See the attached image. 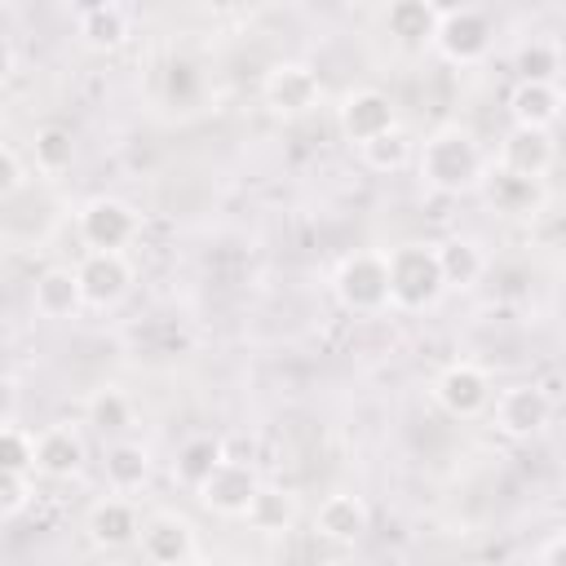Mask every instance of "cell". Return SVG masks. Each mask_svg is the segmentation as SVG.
<instances>
[{"mask_svg":"<svg viewBox=\"0 0 566 566\" xmlns=\"http://www.w3.org/2000/svg\"><path fill=\"white\" fill-rule=\"evenodd\" d=\"M416 168H420V181L438 195H464L473 186L486 181V168H482V146L469 128L460 124H442L424 137L420 155H416Z\"/></svg>","mask_w":566,"mask_h":566,"instance_id":"cell-1","label":"cell"},{"mask_svg":"<svg viewBox=\"0 0 566 566\" xmlns=\"http://www.w3.org/2000/svg\"><path fill=\"white\" fill-rule=\"evenodd\" d=\"M332 292L349 314H380L394 305L389 296V252H349L336 274H332Z\"/></svg>","mask_w":566,"mask_h":566,"instance_id":"cell-2","label":"cell"},{"mask_svg":"<svg viewBox=\"0 0 566 566\" xmlns=\"http://www.w3.org/2000/svg\"><path fill=\"white\" fill-rule=\"evenodd\" d=\"M447 292L433 243H402L389 252V296L398 310H424Z\"/></svg>","mask_w":566,"mask_h":566,"instance_id":"cell-3","label":"cell"},{"mask_svg":"<svg viewBox=\"0 0 566 566\" xmlns=\"http://www.w3.org/2000/svg\"><path fill=\"white\" fill-rule=\"evenodd\" d=\"M491 40H495L491 18L478 4H455V9H442L433 49L455 66H473V62H482L491 53Z\"/></svg>","mask_w":566,"mask_h":566,"instance_id":"cell-4","label":"cell"},{"mask_svg":"<svg viewBox=\"0 0 566 566\" xmlns=\"http://www.w3.org/2000/svg\"><path fill=\"white\" fill-rule=\"evenodd\" d=\"M142 230V217L133 203L115 199V195H97L80 208V239L88 243V252H124Z\"/></svg>","mask_w":566,"mask_h":566,"instance_id":"cell-5","label":"cell"},{"mask_svg":"<svg viewBox=\"0 0 566 566\" xmlns=\"http://www.w3.org/2000/svg\"><path fill=\"white\" fill-rule=\"evenodd\" d=\"M336 128L354 146H367L376 137H385L389 128H398L394 97L385 88H349L340 97V106H336Z\"/></svg>","mask_w":566,"mask_h":566,"instance_id":"cell-6","label":"cell"},{"mask_svg":"<svg viewBox=\"0 0 566 566\" xmlns=\"http://www.w3.org/2000/svg\"><path fill=\"white\" fill-rule=\"evenodd\" d=\"M261 93H265V106H270L274 115L301 119V115H310V111L318 106L323 84H318V71H314L310 62H274V66L265 71Z\"/></svg>","mask_w":566,"mask_h":566,"instance_id":"cell-7","label":"cell"},{"mask_svg":"<svg viewBox=\"0 0 566 566\" xmlns=\"http://www.w3.org/2000/svg\"><path fill=\"white\" fill-rule=\"evenodd\" d=\"M491 416H495V429L504 438H535L544 433V424L553 420V398L531 385V380H517V385H504L491 402Z\"/></svg>","mask_w":566,"mask_h":566,"instance_id":"cell-8","label":"cell"},{"mask_svg":"<svg viewBox=\"0 0 566 566\" xmlns=\"http://www.w3.org/2000/svg\"><path fill=\"white\" fill-rule=\"evenodd\" d=\"M433 398H438V407H442L447 416H455V420H473V416L491 411L495 389H491V376H486L478 363H451V367L438 371V380H433Z\"/></svg>","mask_w":566,"mask_h":566,"instance_id":"cell-9","label":"cell"},{"mask_svg":"<svg viewBox=\"0 0 566 566\" xmlns=\"http://www.w3.org/2000/svg\"><path fill=\"white\" fill-rule=\"evenodd\" d=\"M256 491H261L256 469H252L248 460H226L195 495H199V504H203L208 513H217V517H243Z\"/></svg>","mask_w":566,"mask_h":566,"instance_id":"cell-10","label":"cell"},{"mask_svg":"<svg viewBox=\"0 0 566 566\" xmlns=\"http://www.w3.org/2000/svg\"><path fill=\"white\" fill-rule=\"evenodd\" d=\"M75 274H80L84 301L97 305V310L115 305L133 287V261L124 252H84L80 265H75Z\"/></svg>","mask_w":566,"mask_h":566,"instance_id":"cell-11","label":"cell"},{"mask_svg":"<svg viewBox=\"0 0 566 566\" xmlns=\"http://www.w3.org/2000/svg\"><path fill=\"white\" fill-rule=\"evenodd\" d=\"M84 531H88V539H93L97 548L119 553V548H128V544H142V513H137L133 500L106 495V500H97V504L88 509Z\"/></svg>","mask_w":566,"mask_h":566,"instance_id":"cell-12","label":"cell"},{"mask_svg":"<svg viewBox=\"0 0 566 566\" xmlns=\"http://www.w3.org/2000/svg\"><path fill=\"white\" fill-rule=\"evenodd\" d=\"M553 159H557V142H553L548 128H522V124H513L504 133V142H500V168L504 172H517V177L539 181L553 168Z\"/></svg>","mask_w":566,"mask_h":566,"instance_id":"cell-13","label":"cell"},{"mask_svg":"<svg viewBox=\"0 0 566 566\" xmlns=\"http://www.w3.org/2000/svg\"><path fill=\"white\" fill-rule=\"evenodd\" d=\"M31 305H35V314L49 318V323L75 318V314L88 305L75 265H49V270H40L35 283H31Z\"/></svg>","mask_w":566,"mask_h":566,"instance_id":"cell-14","label":"cell"},{"mask_svg":"<svg viewBox=\"0 0 566 566\" xmlns=\"http://www.w3.org/2000/svg\"><path fill=\"white\" fill-rule=\"evenodd\" d=\"M88 460L84 433L75 424H49L35 433V473L44 478H75Z\"/></svg>","mask_w":566,"mask_h":566,"instance_id":"cell-15","label":"cell"},{"mask_svg":"<svg viewBox=\"0 0 566 566\" xmlns=\"http://www.w3.org/2000/svg\"><path fill=\"white\" fill-rule=\"evenodd\" d=\"M367 522H371V513H367L363 495H354V491H332L314 513V531L332 544H358L367 535Z\"/></svg>","mask_w":566,"mask_h":566,"instance_id":"cell-16","label":"cell"},{"mask_svg":"<svg viewBox=\"0 0 566 566\" xmlns=\"http://www.w3.org/2000/svg\"><path fill=\"white\" fill-rule=\"evenodd\" d=\"M142 557L146 566H177L186 557H195V531L186 517L159 513L142 526Z\"/></svg>","mask_w":566,"mask_h":566,"instance_id":"cell-17","label":"cell"},{"mask_svg":"<svg viewBox=\"0 0 566 566\" xmlns=\"http://www.w3.org/2000/svg\"><path fill=\"white\" fill-rule=\"evenodd\" d=\"M128 27H133V18H128V9L115 4V0L84 4V9L75 13V35H80V44L93 49V53L119 49V44L128 40Z\"/></svg>","mask_w":566,"mask_h":566,"instance_id":"cell-18","label":"cell"},{"mask_svg":"<svg viewBox=\"0 0 566 566\" xmlns=\"http://www.w3.org/2000/svg\"><path fill=\"white\" fill-rule=\"evenodd\" d=\"M509 111H513V124L522 128H548L562 119V88L557 84H531V80H517L513 93H509Z\"/></svg>","mask_w":566,"mask_h":566,"instance_id":"cell-19","label":"cell"},{"mask_svg":"<svg viewBox=\"0 0 566 566\" xmlns=\"http://www.w3.org/2000/svg\"><path fill=\"white\" fill-rule=\"evenodd\" d=\"M230 455H226V442L221 438H212V433H195V438H186L181 447H177V460H172V478L181 482V486H190V491H199L221 464H226Z\"/></svg>","mask_w":566,"mask_h":566,"instance_id":"cell-20","label":"cell"},{"mask_svg":"<svg viewBox=\"0 0 566 566\" xmlns=\"http://www.w3.org/2000/svg\"><path fill=\"white\" fill-rule=\"evenodd\" d=\"M438 18H442V9L429 4V0H394V4L385 9V27H389V35L402 40V44H411V49L433 44V35H438Z\"/></svg>","mask_w":566,"mask_h":566,"instance_id":"cell-21","label":"cell"},{"mask_svg":"<svg viewBox=\"0 0 566 566\" xmlns=\"http://www.w3.org/2000/svg\"><path fill=\"white\" fill-rule=\"evenodd\" d=\"M433 252H438V270H442V283L447 287H473L486 274V256H482V243L478 239L451 234V239L433 243Z\"/></svg>","mask_w":566,"mask_h":566,"instance_id":"cell-22","label":"cell"},{"mask_svg":"<svg viewBox=\"0 0 566 566\" xmlns=\"http://www.w3.org/2000/svg\"><path fill=\"white\" fill-rule=\"evenodd\" d=\"M296 513H301V509H296V495H292V491L261 482V491L252 495L243 522H248L256 535H287V531L296 526Z\"/></svg>","mask_w":566,"mask_h":566,"instance_id":"cell-23","label":"cell"},{"mask_svg":"<svg viewBox=\"0 0 566 566\" xmlns=\"http://www.w3.org/2000/svg\"><path fill=\"white\" fill-rule=\"evenodd\" d=\"M482 186H486L491 208H495V212H504V217H531V212L544 203L539 181L517 177V172H504V168H495V172H491Z\"/></svg>","mask_w":566,"mask_h":566,"instance_id":"cell-24","label":"cell"},{"mask_svg":"<svg viewBox=\"0 0 566 566\" xmlns=\"http://www.w3.org/2000/svg\"><path fill=\"white\" fill-rule=\"evenodd\" d=\"M106 482L115 495H128V491H142L150 482V451L142 442H111L106 447Z\"/></svg>","mask_w":566,"mask_h":566,"instance_id":"cell-25","label":"cell"},{"mask_svg":"<svg viewBox=\"0 0 566 566\" xmlns=\"http://www.w3.org/2000/svg\"><path fill=\"white\" fill-rule=\"evenodd\" d=\"M84 420H88L102 438H115V442H119V433L133 424V402H128L124 389L102 385V389H93V394L84 398Z\"/></svg>","mask_w":566,"mask_h":566,"instance_id":"cell-26","label":"cell"},{"mask_svg":"<svg viewBox=\"0 0 566 566\" xmlns=\"http://www.w3.org/2000/svg\"><path fill=\"white\" fill-rule=\"evenodd\" d=\"M513 71L517 80H531V84H557V71H562V44L548 40V35H531L517 44L513 53Z\"/></svg>","mask_w":566,"mask_h":566,"instance_id":"cell-27","label":"cell"},{"mask_svg":"<svg viewBox=\"0 0 566 566\" xmlns=\"http://www.w3.org/2000/svg\"><path fill=\"white\" fill-rule=\"evenodd\" d=\"M75 164V137H71V128H62V124H40L35 128V137H31V168H40V172H66Z\"/></svg>","mask_w":566,"mask_h":566,"instance_id":"cell-28","label":"cell"},{"mask_svg":"<svg viewBox=\"0 0 566 566\" xmlns=\"http://www.w3.org/2000/svg\"><path fill=\"white\" fill-rule=\"evenodd\" d=\"M358 155H363V164H367L371 172H398V168H407V164H411L416 142L407 137V128H389L385 137H376V142L358 146Z\"/></svg>","mask_w":566,"mask_h":566,"instance_id":"cell-29","label":"cell"},{"mask_svg":"<svg viewBox=\"0 0 566 566\" xmlns=\"http://www.w3.org/2000/svg\"><path fill=\"white\" fill-rule=\"evenodd\" d=\"M0 473H35V433L13 420L0 433Z\"/></svg>","mask_w":566,"mask_h":566,"instance_id":"cell-30","label":"cell"},{"mask_svg":"<svg viewBox=\"0 0 566 566\" xmlns=\"http://www.w3.org/2000/svg\"><path fill=\"white\" fill-rule=\"evenodd\" d=\"M35 504V473H0V517L13 522Z\"/></svg>","mask_w":566,"mask_h":566,"instance_id":"cell-31","label":"cell"},{"mask_svg":"<svg viewBox=\"0 0 566 566\" xmlns=\"http://www.w3.org/2000/svg\"><path fill=\"white\" fill-rule=\"evenodd\" d=\"M27 181H31L27 159L18 155V146H13V142H4V146H0V195H4V199H13Z\"/></svg>","mask_w":566,"mask_h":566,"instance_id":"cell-32","label":"cell"},{"mask_svg":"<svg viewBox=\"0 0 566 566\" xmlns=\"http://www.w3.org/2000/svg\"><path fill=\"white\" fill-rule=\"evenodd\" d=\"M539 566H566V535H553L539 548Z\"/></svg>","mask_w":566,"mask_h":566,"instance_id":"cell-33","label":"cell"},{"mask_svg":"<svg viewBox=\"0 0 566 566\" xmlns=\"http://www.w3.org/2000/svg\"><path fill=\"white\" fill-rule=\"evenodd\" d=\"M13 62H18V53H13V40L4 35L0 40V75H13Z\"/></svg>","mask_w":566,"mask_h":566,"instance_id":"cell-34","label":"cell"},{"mask_svg":"<svg viewBox=\"0 0 566 566\" xmlns=\"http://www.w3.org/2000/svg\"><path fill=\"white\" fill-rule=\"evenodd\" d=\"M557 124H566V88H562V119Z\"/></svg>","mask_w":566,"mask_h":566,"instance_id":"cell-35","label":"cell"},{"mask_svg":"<svg viewBox=\"0 0 566 566\" xmlns=\"http://www.w3.org/2000/svg\"><path fill=\"white\" fill-rule=\"evenodd\" d=\"M177 566H203V562H199V557H186V562H177Z\"/></svg>","mask_w":566,"mask_h":566,"instance_id":"cell-36","label":"cell"},{"mask_svg":"<svg viewBox=\"0 0 566 566\" xmlns=\"http://www.w3.org/2000/svg\"><path fill=\"white\" fill-rule=\"evenodd\" d=\"M318 566H340V562H318Z\"/></svg>","mask_w":566,"mask_h":566,"instance_id":"cell-37","label":"cell"}]
</instances>
